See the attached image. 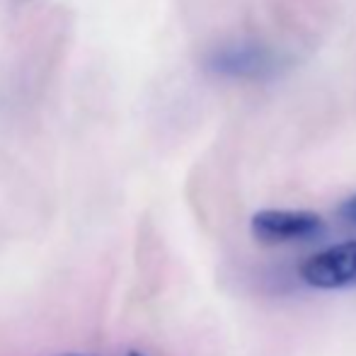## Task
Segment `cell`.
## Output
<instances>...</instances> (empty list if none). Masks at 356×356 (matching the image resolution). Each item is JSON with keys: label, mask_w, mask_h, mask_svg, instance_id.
Masks as SVG:
<instances>
[{"label": "cell", "mask_w": 356, "mask_h": 356, "mask_svg": "<svg viewBox=\"0 0 356 356\" xmlns=\"http://www.w3.org/2000/svg\"><path fill=\"white\" fill-rule=\"evenodd\" d=\"M252 238L262 245H300L315 243L327 233V223L315 211L293 209H264L250 220Z\"/></svg>", "instance_id": "cell-1"}, {"label": "cell", "mask_w": 356, "mask_h": 356, "mask_svg": "<svg viewBox=\"0 0 356 356\" xmlns=\"http://www.w3.org/2000/svg\"><path fill=\"white\" fill-rule=\"evenodd\" d=\"M127 356H145V354H141V352H136V349H131V352H129Z\"/></svg>", "instance_id": "cell-5"}, {"label": "cell", "mask_w": 356, "mask_h": 356, "mask_svg": "<svg viewBox=\"0 0 356 356\" xmlns=\"http://www.w3.org/2000/svg\"><path fill=\"white\" fill-rule=\"evenodd\" d=\"M300 279L318 291H337L356 284V240L330 245L310 254L298 269Z\"/></svg>", "instance_id": "cell-2"}, {"label": "cell", "mask_w": 356, "mask_h": 356, "mask_svg": "<svg viewBox=\"0 0 356 356\" xmlns=\"http://www.w3.org/2000/svg\"><path fill=\"white\" fill-rule=\"evenodd\" d=\"M207 68L228 80H262L277 71V58L254 42H230L207 58Z\"/></svg>", "instance_id": "cell-3"}, {"label": "cell", "mask_w": 356, "mask_h": 356, "mask_svg": "<svg viewBox=\"0 0 356 356\" xmlns=\"http://www.w3.org/2000/svg\"><path fill=\"white\" fill-rule=\"evenodd\" d=\"M61 356H85V354H61Z\"/></svg>", "instance_id": "cell-6"}, {"label": "cell", "mask_w": 356, "mask_h": 356, "mask_svg": "<svg viewBox=\"0 0 356 356\" xmlns=\"http://www.w3.org/2000/svg\"><path fill=\"white\" fill-rule=\"evenodd\" d=\"M337 213H339V220H342V223H347L349 228L356 230V194L347 197L342 204H339Z\"/></svg>", "instance_id": "cell-4"}]
</instances>
